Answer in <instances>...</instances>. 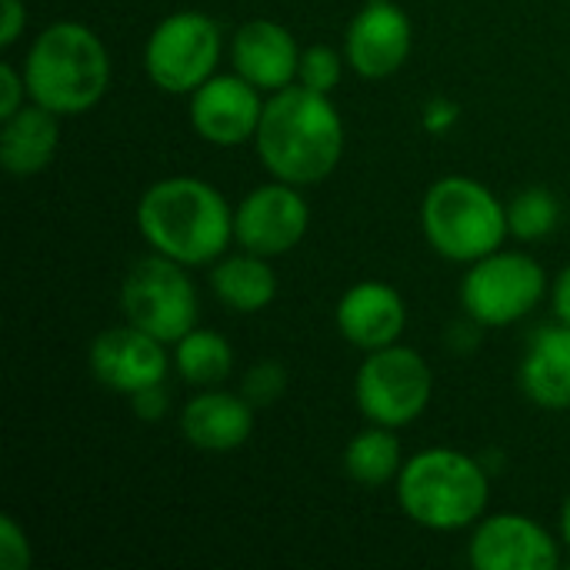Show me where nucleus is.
<instances>
[{"mask_svg": "<svg viewBox=\"0 0 570 570\" xmlns=\"http://www.w3.org/2000/svg\"><path fill=\"white\" fill-rule=\"evenodd\" d=\"M210 287L214 294L230 307V311H240V314H257L264 311L274 294H277V277L267 264V257L261 254H237V257H227L214 267L210 274Z\"/></svg>", "mask_w": 570, "mask_h": 570, "instance_id": "20", "label": "nucleus"}, {"mask_svg": "<svg viewBox=\"0 0 570 570\" xmlns=\"http://www.w3.org/2000/svg\"><path fill=\"white\" fill-rule=\"evenodd\" d=\"M558 200L551 190L544 187H528L521 190L511 207H508V224H511V234L521 237V240H538L544 234L554 230L558 224Z\"/></svg>", "mask_w": 570, "mask_h": 570, "instance_id": "23", "label": "nucleus"}, {"mask_svg": "<svg viewBox=\"0 0 570 570\" xmlns=\"http://www.w3.org/2000/svg\"><path fill=\"white\" fill-rule=\"evenodd\" d=\"M407 324V307L391 284H354L337 304V331L361 351H381L397 344Z\"/></svg>", "mask_w": 570, "mask_h": 570, "instance_id": "16", "label": "nucleus"}, {"mask_svg": "<svg viewBox=\"0 0 570 570\" xmlns=\"http://www.w3.org/2000/svg\"><path fill=\"white\" fill-rule=\"evenodd\" d=\"M177 374L194 387H214L230 377L234 371V351L230 344L214 331H190L177 341L174 351Z\"/></svg>", "mask_w": 570, "mask_h": 570, "instance_id": "22", "label": "nucleus"}, {"mask_svg": "<svg viewBox=\"0 0 570 570\" xmlns=\"http://www.w3.org/2000/svg\"><path fill=\"white\" fill-rule=\"evenodd\" d=\"M344 471L364 488H381L401 474V441L394 438V428L374 424L371 431H361L344 451Z\"/></svg>", "mask_w": 570, "mask_h": 570, "instance_id": "21", "label": "nucleus"}, {"mask_svg": "<svg viewBox=\"0 0 570 570\" xmlns=\"http://www.w3.org/2000/svg\"><path fill=\"white\" fill-rule=\"evenodd\" d=\"M184 438L200 451H234L254 431V404L244 394L204 391L180 414Z\"/></svg>", "mask_w": 570, "mask_h": 570, "instance_id": "17", "label": "nucleus"}, {"mask_svg": "<svg viewBox=\"0 0 570 570\" xmlns=\"http://www.w3.org/2000/svg\"><path fill=\"white\" fill-rule=\"evenodd\" d=\"M261 114V90L240 73L210 77L190 94V124L204 140L217 147H237L254 137Z\"/></svg>", "mask_w": 570, "mask_h": 570, "instance_id": "11", "label": "nucleus"}, {"mask_svg": "<svg viewBox=\"0 0 570 570\" xmlns=\"http://www.w3.org/2000/svg\"><path fill=\"white\" fill-rule=\"evenodd\" d=\"M230 60L234 70L257 90H284L297 77L301 50L287 27L274 20H250L234 33Z\"/></svg>", "mask_w": 570, "mask_h": 570, "instance_id": "15", "label": "nucleus"}, {"mask_svg": "<svg viewBox=\"0 0 570 570\" xmlns=\"http://www.w3.org/2000/svg\"><path fill=\"white\" fill-rule=\"evenodd\" d=\"M287 387V374L277 361H261L257 367L247 371L244 377V387L240 394L254 404V407H264V404H274Z\"/></svg>", "mask_w": 570, "mask_h": 570, "instance_id": "25", "label": "nucleus"}, {"mask_svg": "<svg viewBox=\"0 0 570 570\" xmlns=\"http://www.w3.org/2000/svg\"><path fill=\"white\" fill-rule=\"evenodd\" d=\"M468 561L474 570H554V538L524 514H498L481 521L471 538Z\"/></svg>", "mask_w": 570, "mask_h": 570, "instance_id": "13", "label": "nucleus"}, {"mask_svg": "<svg viewBox=\"0 0 570 570\" xmlns=\"http://www.w3.org/2000/svg\"><path fill=\"white\" fill-rule=\"evenodd\" d=\"M544 267L528 254L494 250L464 274L461 304L481 327H504L531 314L544 297Z\"/></svg>", "mask_w": 570, "mask_h": 570, "instance_id": "8", "label": "nucleus"}, {"mask_svg": "<svg viewBox=\"0 0 570 570\" xmlns=\"http://www.w3.org/2000/svg\"><path fill=\"white\" fill-rule=\"evenodd\" d=\"M341 73H344V60L331 50V47H307L301 53V67H297V80L317 94H331L337 83H341Z\"/></svg>", "mask_w": 570, "mask_h": 570, "instance_id": "24", "label": "nucleus"}, {"mask_svg": "<svg viewBox=\"0 0 570 570\" xmlns=\"http://www.w3.org/2000/svg\"><path fill=\"white\" fill-rule=\"evenodd\" d=\"M57 140H60L57 114L40 104L33 107L23 104L0 127V164L13 177H33L53 160Z\"/></svg>", "mask_w": 570, "mask_h": 570, "instance_id": "19", "label": "nucleus"}, {"mask_svg": "<svg viewBox=\"0 0 570 570\" xmlns=\"http://www.w3.org/2000/svg\"><path fill=\"white\" fill-rule=\"evenodd\" d=\"M23 94H27V80L17 73V67L0 63V120L13 117L23 107Z\"/></svg>", "mask_w": 570, "mask_h": 570, "instance_id": "27", "label": "nucleus"}, {"mask_svg": "<svg viewBox=\"0 0 570 570\" xmlns=\"http://www.w3.org/2000/svg\"><path fill=\"white\" fill-rule=\"evenodd\" d=\"M421 224L431 247L458 264H474L501 250L511 234L508 207L471 177L438 180L421 204Z\"/></svg>", "mask_w": 570, "mask_h": 570, "instance_id": "5", "label": "nucleus"}, {"mask_svg": "<svg viewBox=\"0 0 570 570\" xmlns=\"http://www.w3.org/2000/svg\"><path fill=\"white\" fill-rule=\"evenodd\" d=\"M554 314L561 324H570V264L561 271V277L554 284Z\"/></svg>", "mask_w": 570, "mask_h": 570, "instance_id": "30", "label": "nucleus"}, {"mask_svg": "<svg viewBox=\"0 0 570 570\" xmlns=\"http://www.w3.org/2000/svg\"><path fill=\"white\" fill-rule=\"evenodd\" d=\"M311 210L294 184L277 180L250 190L234 210V240L261 257H281L301 244L307 234Z\"/></svg>", "mask_w": 570, "mask_h": 570, "instance_id": "10", "label": "nucleus"}, {"mask_svg": "<svg viewBox=\"0 0 570 570\" xmlns=\"http://www.w3.org/2000/svg\"><path fill=\"white\" fill-rule=\"evenodd\" d=\"M521 391L548 411L570 407V324L544 327L521 364Z\"/></svg>", "mask_w": 570, "mask_h": 570, "instance_id": "18", "label": "nucleus"}, {"mask_svg": "<svg viewBox=\"0 0 570 570\" xmlns=\"http://www.w3.org/2000/svg\"><path fill=\"white\" fill-rule=\"evenodd\" d=\"M90 371L104 387L134 397L137 391L164 384L167 377L164 341H157L154 334L134 324L110 327L90 347Z\"/></svg>", "mask_w": 570, "mask_h": 570, "instance_id": "12", "label": "nucleus"}, {"mask_svg": "<svg viewBox=\"0 0 570 570\" xmlns=\"http://www.w3.org/2000/svg\"><path fill=\"white\" fill-rule=\"evenodd\" d=\"M23 80L33 104L53 110L57 117L83 114L107 94L110 57L90 27L60 20L33 40L23 63Z\"/></svg>", "mask_w": 570, "mask_h": 570, "instance_id": "3", "label": "nucleus"}, {"mask_svg": "<svg viewBox=\"0 0 570 570\" xmlns=\"http://www.w3.org/2000/svg\"><path fill=\"white\" fill-rule=\"evenodd\" d=\"M130 401H134L137 417H144V421H157V417H164V411H167L164 384H154V387H147V391H137Z\"/></svg>", "mask_w": 570, "mask_h": 570, "instance_id": "28", "label": "nucleus"}, {"mask_svg": "<svg viewBox=\"0 0 570 570\" xmlns=\"http://www.w3.org/2000/svg\"><path fill=\"white\" fill-rule=\"evenodd\" d=\"M254 144L261 164L277 180L294 187L321 184L341 164L344 124L327 94L291 83L267 97Z\"/></svg>", "mask_w": 570, "mask_h": 570, "instance_id": "1", "label": "nucleus"}, {"mask_svg": "<svg viewBox=\"0 0 570 570\" xmlns=\"http://www.w3.org/2000/svg\"><path fill=\"white\" fill-rule=\"evenodd\" d=\"M434 377L414 347H381L357 371V407L371 424L404 428L428 411Z\"/></svg>", "mask_w": 570, "mask_h": 570, "instance_id": "7", "label": "nucleus"}, {"mask_svg": "<svg viewBox=\"0 0 570 570\" xmlns=\"http://www.w3.org/2000/svg\"><path fill=\"white\" fill-rule=\"evenodd\" d=\"M120 307L127 321L164 344H177L197 327V291L184 274V264L154 254L130 267L120 287Z\"/></svg>", "mask_w": 570, "mask_h": 570, "instance_id": "6", "label": "nucleus"}, {"mask_svg": "<svg viewBox=\"0 0 570 570\" xmlns=\"http://www.w3.org/2000/svg\"><path fill=\"white\" fill-rule=\"evenodd\" d=\"M347 63L367 77L381 80L404 67L411 53V20L391 0H367V7L351 20L344 37Z\"/></svg>", "mask_w": 570, "mask_h": 570, "instance_id": "14", "label": "nucleus"}, {"mask_svg": "<svg viewBox=\"0 0 570 570\" xmlns=\"http://www.w3.org/2000/svg\"><path fill=\"white\" fill-rule=\"evenodd\" d=\"M137 227L157 254L184 267H200L227 250L234 214L217 187L197 177H167L144 190Z\"/></svg>", "mask_w": 570, "mask_h": 570, "instance_id": "2", "label": "nucleus"}, {"mask_svg": "<svg viewBox=\"0 0 570 570\" xmlns=\"http://www.w3.org/2000/svg\"><path fill=\"white\" fill-rule=\"evenodd\" d=\"M0 568H30V541H27V534L20 531V524H17L10 514L0 518Z\"/></svg>", "mask_w": 570, "mask_h": 570, "instance_id": "26", "label": "nucleus"}, {"mask_svg": "<svg viewBox=\"0 0 570 570\" xmlns=\"http://www.w3.org/2000/svg\"><path fill=\"white\" fill-rule=\"evenodd\" d=\"M220 57V30L207 13L177 10L164 17L144 50L147 77L167 94H194L214 77Z\"/></svg>", "mask_w": 570, "mask_h": 570, "instance_id": "9", "label": "nucleus"}, {"mask_svg": "<svg viewBox=\"0 0 570 570\" xmlns=\"http://www.w3.org/2000/svg\"><path fill=\"white\" fill-rule=\"evenodd\" d=\"M561 534H564V544L570 548V498L564 501V511H561Z\"/></svg>", "mask_w": 570, "mask_h": 570, "instance_id": "31", "label": "nucleus"}, {"mask_svg": "<svg viewBox=\"0 0 570 570\" xmlns=\"http://www.w3.org/2000/svg\"><path fill=\"white\" fill-rule=\"evenodd\" d=\"M3 3V23H0V47H10L17 37H20V30H23V23H27V10H23V3L20 0H0Z\"/></svg>", "mask_w": 570, "mask_h": 570, "instance_id": "29", "label": "nucleus"}, {"mask_svg": "<svg viewBox=\"0 0 570 570\" xmlns=\"http://www.w3.org/2000/svg\"><path fill=\"white\" fill-rule=\"evenodd\" d=\"M397 501L428 531H461L488 508V474L461 451L431 448L401 468Z\"/></svg>", "mask_w": 570, "mask_h": 570, "instance_id": "4", "label": "nucleus"}]
</instances>
